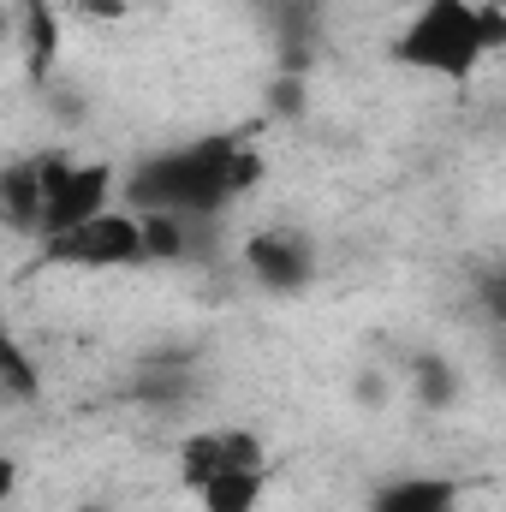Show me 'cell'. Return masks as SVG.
Listing matches in <instances>:
<instances>
[{"instance_id": "cell-10", "label": "cell", "mask_w": 506, "mask_h": 512, "mask_svg": "<svg viewBox=\"0 0 506 512\" xmlns=\"http://www.w3.org/2000/svg\"><path fill=\"white\" fill-rule=\"evenodd\" d=\"M137 221H143V262L185 256V221L179 215H137Z\"/></svg>"}, {"instance_id": "cell-6", "label": "cell", "mask_w": 506, "mask_h": 512, "mask_svg": "<svg viewBox=\"0 0 506 512\" xmlns=\"http://www.w3.org/2000/svg\"><path fill=\"white\" fill-rule=\"evenodd\" d=\"M245 268L268 292H298L316 274V251L298 233H256L251 245H245Z\"/></svg>"}, {"instance_id": "cell-4", "label": "cell", "mask_w": 506, "mask_h": 512, "mask_svg": "<svg viewBox=\"0 0 506 512\" xmlns=\"http://www.w3.org/2000/svg\"><path fill=\"white\" fill-rule=\"evenodd\" d=\"M42 262H54V268H131V262H143V221L126 203H114L96 221L42 239Z\"/></svg>"}, {"instance_id": "cell-12", "label": "cell", "mask_w": 506, "mask_h": 512, "mask_svg": "<svg viewBox=\"0 0 506 512\" xmlns=\"http://www.w3.org/2000/svg\"><path fill=\"white\" fill-rule=\"evenodd\" d=\"M12 495H18V459L0 453V501H12Z\"/></svg>"}, {"instance_id": "cell-3", "label": "cell", "mask_w": 506, "mask_h": 512, "mask_svg": "<svg viewBox=\"0 0 506 512\" xmlns=\"http://www.w3.org/2000/svg\"><path fill=\"white\" fill-rule=\"evenodd\" d=\"M36 179H42L36 239L96 221L102 209H114V191H120V173L108 161H72V155H36Z\"/></svg>"}, {"instance_id": "cell-1", "label": "cell", "mask_w": 506, "mask_h": 512, "mask_svg": "<svg viewBox=\"0 0 506 512\" xmlns=\"http://www.w3.org/2000/svg\"><path fill=\"white\" fill-rule=\"evenodd\" d=\"M506 48V18L501 6H477V0H423L411 12V24L399 30V66L465 84L489 54Z\"/></svg>"}, {"instance_id": "cell-7", "label": "cell", "mask_w": 506, "mask_h": 512, "mask_svg": "<svg viewBox=\"0 0 506 512\" xmlns=\"http://www.w3.org/2000/svg\"><path fill=\"white\" fill-rule=\"evenodd\" d=\"M370 512H459V483L447 477H399L376 489Z\"/></svg>"}, {"instance_id": "cell-2", "label": "cell", "mask_w": 506, "mask_h": 512, "mask_svg": "<svg viewBox=\"0 0 506 512\" xmlns=\"http://www.w3.org/2000/svg\"><path fill=\"white\" fill-rule=\"evenodd\" d=\"M239 137H203L185 143L173 155L143 161L126 179V209L131 215H209L227 203V161H233Z\"/></svg>"}, {"instance_id": "cell-9", "label": "cell", "mask_w": 506, "mask_h": 512, "mask_svg": "<svg viewBox=\"0 0 506 512\" xmlns=\"http://www.w3.org/2000/svg\"><path fill=\"white\" fill-rule=\"evenodd\" d=\"M268 495V471H221L209 483H197L203 512H256Z\"/></svg>"}, {"instance_id": "cell-5", "label": "cell", "mask_w": 506, "mask_h": 512, "mask_svg": "<svg viewBox=\"0 0 506 512\" xmlns=\"http://www.w3.org/2000/svg\"><path fill=\"white\" fill-rule=\"evenodd\" d=\"M221 471H268V447L251 429H203L179 447V477L197 489Z\"/></svg>"}, {"instance_id": "cell-11", "label": "cell", "mask_w": 506, "mask_h": 512, "mask_svg": "<svg viewBox=\"0 0 506 512\" xmlns=\"http://www.w3.org/2000/svg\"><path fill=\"white\" fill-rule=\"evenodd\" d=\"M0 382L12 387V393H36V370H30V358L18 352V340L0 328Z\"/></svg>"}, {"instance_id": "cell-8", "label": "cell", "mask_w": 506, "mask_h": 512, "mask_svg": "<svg viewBox=\"0 0 506 512\" xmlns=\"http://www.w3.org/2000/svg\"><path fill=\"white\" fill-rule=\"evenodd\" d=\"M36 209H42V179L36 161H6L0 167V221L36 233Z\"/></svg>"}]
</instances>
